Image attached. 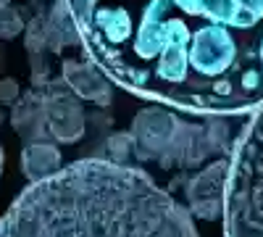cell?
I'll return each instance as SVG.
<instances>
[{
	"instance_id": "obj_1",
	"label": "cell",
	"mask_w": 263,
	"mask_h": 237,
	"mask_svg": "<svg viewBox=\"0 0 263 237\" xmlns=\"http://www.w3.org/2000/svg\"><path fill=\"white\" fill-rule=\"evenodd\" d=\"M95 63L129 50L116 74L205 90L263 93V0H66Z\"/></svg>"
},
{
	"instance_id": "obj_2",
	"label": "cell",
	"mask_w": 263,
	"mask_h": 237,
	"mask_svg": "<svg viewBox=\"0 0 263 237\" xmlns=\"http://www.w3.org/2000/svg\"><path fill=\"white\" fill-rule=\"evenodd\" d=\"M0 237H200L192 213L150 174L84 158L32 182L0 219Z\"/></svg>"
},
{
	"instance_id": "obj_3",
	"label": "cell",
	"mask_w": 263,
	"mask_h": 237,
	"mask_svg": "<svg viewBox=\"0 0 263 237\" xmlns=\"http://www.w3.org/2000/svg\"><path fill=\"white\" fill-rule=\"evenodd\" d=\"M224 237H263V105L229 145Z\"/></svg>"
},
{
	"instance_id": "obj_4",
	"label": "cell",
	"mask_w": 263,
	"mask_h": 237,
	"mask_svg": "<svg viewBox=\"0 0 263 237\" xmlns=\"http://www.w3.org/2000/svg\"><path fill=\"white\" fill-rule=\"evenodd\" d=\"M32 87L45 100L50 140L63 142V145L79 142L84 135V111L69 84L63 79H48L42 84H32Z\"/></svg>"
},
{
	"instance_id": "obj_5",
	"label": "cell",
	"mask_w": 263,
	"mask_h": 237,
	"mask_svg": "<svg viewBox=\"0 0 263 237\" xmlns=\"http://www.w3.org/2000/svg\"><path fill=\"white\" fill-rule=\"evenodd\" d=\"M227 177H229V158H216L195 177L184 179V198L192 219L216 222L224 213L227 200Z\"/></svg>"
},
{
	"instance_id": "obj_6",
	"label": "cell",
	"mask_w": 263,
	"mask_h": 237,
	"mask_svg": "<svg viewBox=\"0 0 263 237\" xmlns=\"http://www.w3.org/2000/svg\"><path fill=\"white\" fill-rule=\"evenodd\" d=\"M177 126H179V116H174L171 111H163V108H142L135 121H132V137H135V158L140 163L145 161H158L174 135H177Z\"/></svg>"
},
{
	"instance_id": "obj_7",
	"label": "cell",
	"mask_w": 263,
	"mask_h": 237,
	"mask_svg": "<svg viewBox=\"0 0 263 237\" xmlns=\"http://www.w3.org/2000/svg\"><path fill=\"white\" fill-rule=\"evenodd\" d=\"M61 79L71 87V93L82 100H90L100 108H108L114 98L111 82H108L95 61H77V58H66L61 63Z\"/></svg>"
},
{
	"instance_id": "obj_8",
	"label": "cell",
	"mask_w": 263,
	"mask_h": 237,
	"mask_svg": "<svg viewBox=\"0 0 263 237\" xmlns=\"http://www.w3.org/2000/svg\"><path fill=\"white\" fill-rule=\"evenodd\" d=\"M11 124L16 129V135L24 142H42L50 140L48 132V114H45V100L42 95L32 87L29 93L18 95L11 111Z\"/></svg>"
},
{
	"instance_id": "obj_9",
	"label": "cell",
	"mask_w": 263,
	"mask_h": 237,
	"mask_svg": "<svg viewBox=\"0 0 263 237\" xmlns=\"http://www.w3.org/2000/svg\"><path fill=\"white\" fill-rule=\"evenodd\" d=\"M45 37H48V50L50 53H63L71 45H82V32L79 24L69 8L66 0H55L45 16Z\"/></svg>"
},
{
	"instance_id": "obj_10",
	"label": "cell",
	"mask_w": 263,
	"mask_h": 237,
	"mask_svg": "<svg viewBox=\"0 0 263 237\" xmlns=\"http://www.w3.org/2000/svg\"><path fill=\"white\" fill-rule=\"evenodd\" d=\"M61 169V150L50 140L42 142H27L21 150V171L29 182H40Z\"/></svg>"
},
{
	"instance_id": "obj_11",
	"label": "cell",
	"mask_w": 263,
	"mask_h": 237,
	"mask_svg": "<svg viewBox=\"0 0 263 237\" xmlns=\"http://www.w3.org/2000/svg\"><path fill=\"white\" fill-rule=\"evenodd\" d=\"M105 156L108 161L114 163H126L132 156H135V137H132V132H116L105 140Z\"/></svg>"
},
{
	"instance_id": "obj_12",
	"label": "cell",
	"mask_w": 263,
	"mask_h": 237,
	"mask_svg": "<svg viewBox=\"0 0 263 237\" xmlns=\"http://www.w3.org/2000/svg\"><path fill=\"white\" fill-rule=\"evenodd\" d=\"M24 48L29 56L45 53L48 50V37H45V16L29 19V24L24 27Z\"/></svg>"
},
{
	"instance_id": "obj_13",
	"label": "cell",
	"mask_w": 263,
	"mask_h": 237,
	"mask_svg": "<svg viewBox=\"0 0 263 237\" xmlns=\"http://www.w3.org/2000/svg\"><path fill=\"white\" fill-rule=\"evenodd\" d=\"M24 16L13 6H3L0 8V40H13L16 34L24 32Z\"/></svg>"
},
{
	"instance_id": "obj_14",
	"label": "cell",
	"mask_w": 263,
	"mask_h": 237,
	"mask_svg": "<svg viewBox=\"0 0 263 237\" xmlns=\"http://www.w3.org/2000/svg\"><path fill=\"white\" fill-rule=\"evenodd\" d=\"M18 95L21 93L16 79H0V105H13Z\"/></svg>"
},
{
	"instance_id": "obj_15",
	"label": "cell",
	"mask_w": 263,
	"mask_h": 237,
	"mask_svg": "<svg viewBox=\"0 0 263 237\" xmlns=\"http://www.w3.org/2000/svg\"><path fill=\"white\" fill-rule=\"evenodd\" d=\"M3 42V40H0ZM3 66H6V61H3V48H0V71H3Z\"/></svg>"
},
{
	"instance_id": "obj_16",
	"label": "cell",
	"mask_w": 263,
	"mask_h": 237,
	"mask_svg": "<svg viewBox=\"0 0 263 237\" xmlns=\"http://www.w3.org/2000/svg\"><path fill=\"white\" fill-rule=\"evenodd\" d=\"M0 174H3V148H0Z\"/></svg>"
},
{
	"instance_id": "obj_17",
	"label": "cell",
	"mask_w": 263,
	"mask_h": 237,
	"mask_svg": "<svg viewBox=\"0 0 263 237\" xmlns=\"http://www.w3.org/2000/svg\"><path fill=\"white\" fill-rule=\"evenodd\" d=\"M13 3V0H0V8H3V6H11Z\"/></svg>"
},
{
	"instance_id": "obj_18",
	"label": "cell",
	"mask_w": 263,
	"mask_h": 237,
	"mask_svg": "<svg viewBox=\"0 0 263 237\" xmlns=\"http://www.w3.org/2000/svg\"><path fill=\"white\" fill-rule=\"evenodd\" d=\"M0 124H3V111H0Z\"/></svg>"
},
{
	"instance_id": "obj_19",
	"label": "cell",
	"mask_w": 263,
	"mask_h": 237,
	"mask_svg": "<svg viewBox=\"0 0 263 237\" xmlns=\"http://www.w3.org/2000/svg\"><path fill=\"white\" fill-rule=\"evenodd\" d=\"M32 3H37V0H32Z\"/></svg>"
}]
</instances>
